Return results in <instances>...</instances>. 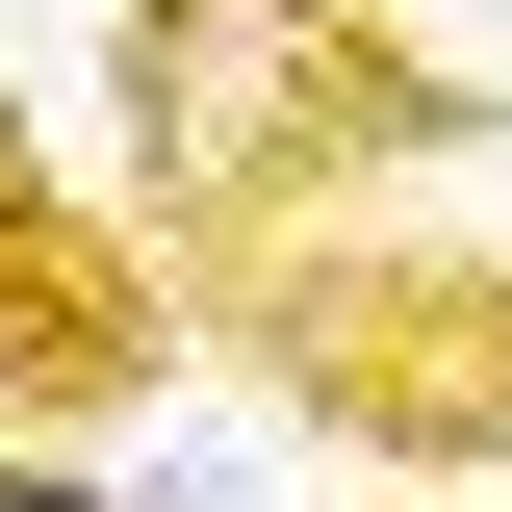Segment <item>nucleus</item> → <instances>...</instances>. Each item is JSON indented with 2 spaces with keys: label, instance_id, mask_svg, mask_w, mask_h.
<instances>
[{
  "label": "nucleus",
  "instance_id": "2",
  "mask_svg": "<svg viewBox=\"0 0 512 512\" xmlns=\"http://www.w3.org/2000/svg\"><path fill=\"white\" fill-rule=\"evenodd\" d=\"M231 359L308 410V436H359L384 487H512V256H231Z\"/></svg>",
  "mask_w": 512,
  "mask_h": 512
},
{
  "label": "nucleus",
  "instance_id": "3",
  "mask_svg": "<svg viewBox=\"0 0 512 512\" xmlns=\"http://www.w3.org/2000/svg\"><path fill=\"white\" fill-rule=\"evenodd\" d=\"M154 359H180L154 231H128V205H77L52 154L0 128V436H103V410H154Z\"/></svg>",
  "mask_w": 512,
  "mask_h": 512
},
{
  "label": "nucleus",
  "instance_id": "1",
  "mask_svg": "<svg viewBox=\"0 0 512 512\" xmlns=\"http://www.w3.org/2000/svg\"><path fill=\"white\" fill-rule=\"evenodd\" d=\"M103 103H128V231L205 256V282L282 256V231H333L384 154L487 128L410 26H359V0H128L103 26Z\"/></svg>",
  "mask_w": 512,
  "mask_h": 512
},
{
  "label": "nucleus",
  "instance_id": "4",
  "mask_svg": "<svg viewBox=\"0 0 512 512\" xmlns=\"http://www.w3.org/2000/svg\"><path fill=\"white\" fill-rule=\"evenodd\" d=\"M0 512H128V487H103L77 436H0Z\"/></svg>",
  "mask_w": 512,
  "mask_h": 512
}]
</instances>
